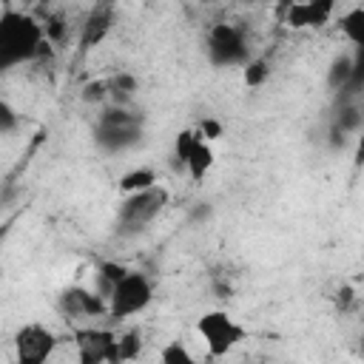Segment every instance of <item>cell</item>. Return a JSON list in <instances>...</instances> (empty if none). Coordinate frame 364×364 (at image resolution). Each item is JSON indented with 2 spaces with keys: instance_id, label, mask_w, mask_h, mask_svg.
<instances>
[{
  "instance_id": "1",
  "label": "cell",
  "mask_w": 364,
  "mask_h": 364,
  "mask_svg": "<svg viewBox=\"0 0 364 364\" xmlns=\"http://www.w3.org/2000/svg\"><path fill=\"white\" fill-rule=\"evenodd\" d=\"M51 54V40L46 37V26L23 11L3 9L0 14V65L11 68L17 63L40 60Z\"/></svg>"
},
{
  "instance_id": "2",
  "label": "cell",
  "mask_w": 364,
  "mask_h": 364,
  "mask_svg": "<svg viewBox=\"0 0 364 364\" xmlns=\"http://www.w3.org/2000/svg\"><path fill=\"white\" fill-rule=\"evenodd\" d=\"M171 193L165 185H154L136 193H125V199L117 208V233L119 236H134L139 230H145L168 205Z\"/></svg>"
},
{
  "instance_id": "3",
  "label": "cell",
  "mask_w": 364,
  "mask_h": 364,
  "mask_svg": "<svg viewBox=\"0 0 364 364\" xmlns=\"http://www.w3.org/2000/svg\"><path fill=\"white\" fill-rule=\"evenodd\" d=\"M142 136V117L131 114L125 105H105L97 128H94V142L105 151H125L136 145Z\"/></svg>"
},
{
  "instance_id": "4",
  "label": "cell",
  "mask_w": 364,
  "mask_h": 364,
  "mask_svg": "<svg viewBox=\"0 0 364 364\" xmlns=\"http://www.w3.org/2000/svg\"><path fill=\"white\" fill-rule=\"evenodd\" d=\"M205 51H208V63L216 68H230V65H245L250 60V46L245 31L236 23H213L205 40Z\"/></svg>"
},
{
  "instance_id": "5",
  "label": "cell",
  "mask_w": 364,
  "mask_h": 364,
  "mask_svg": "<svg viewBox=\"0 0 364 364\" xmlns=\"http://www.w3.org/2000/svg\"><path fill=\"white\" fill-rule=\"evenodd\" d=\"M154 301V284L145 273L139 270H128L111 290L108 296V318L122 321L131 318L136 313H142L148 304Z\"/></svg>"
},
{
  "instance_id": "6",
  "label": "cell",
  "mask_w": 364,
  "mask_h": 364,
  "mask_svg": "<svg viewBox=\"0 0 364 364\" xmlns=\"http://www.w3.org/2000/svg\"><path fill=\"white\" fill-rule=\"evenodd\" d=\"M196 330H199V336H202L210 358L228 355L236 344H242L247 338V330L230 313H225V310H208V313H202L199 321H196Z\"/></svg>"
},
{
  "instance_id": "7",
  "label": "cell",
  "mask_w": 364,
  "mask_h": 364,
  "mask_svg": "<svg viewBox=\"0 0 364 364\" xmlns=\"http://www.w3.org/2000/svg\"><path fill=\"white\" fill-rule=\"evenodd\" d=\"M74 347H77V358L82 364H117L119 358V336H114V330L108 327H77L71 333Z\"/></svg>"
},
{
  "instance_id": "8",
  "label": "cell",
  "mask_w": 364,
  "mask_h": 364,
  "mask_svg": "<svg viewBox=\"0 0 364 364\" xmlns=\"http://www.w3.org/2000/svg\"><path fill=\"white\" fill-rule=\"evenodd\" d=\"M57 350V336L46 324L28 321L14 333V353L20 364H43L54 355Z\"/></svg>"
},
{
  "instance_id": "9",
  "label": "cell",
  "mask_w": 364,
  "mask_h": 364,
  "mask_svg": "<svg viewBox=\"0 0 364 364\" xmlns=\"http://www.w3.org/2000/svg\"><path fill=\"white\" fill-rule=\"evenodd\" d=\"M57 307H60V313L65 318H100V316H108V299L100 290H88V287L63 290Z\"/></svg>"
},
{
  "instance_id": "10",
  "label": "cell",
  "mask_w": 364,
  "mask_h": 364,
  "mask_svg": "<svg viewBox=\"0 0 364 364\" xmlns=\"http://www.w3.org/2000/svg\"><path fill=\"white\" fill-rule=\"evenodd\" d=\"M114 23H117V0H94L80 26V46L82 48L100 46L111 34Z\"/></svg>"
},
{
  "instance_id": "11",
  "label": "cell",
  "mask_w": 364,
  "mask_h": 364,
  "mask_svg": "<svg viewBox=\"0 0 364 364\" xmlns=\"http://www.w3.org/2000/svg\"><path fill=\"white\" fill-rule=\"evenodd\" d=\"M336 0H287L284 23L290 28H321L330 23Z\"/></svg>"
},
{
  "instance_id": "12",
  "label": "cell",
  "mask_w": 364,
  "mask_h": 364,
  "mask_svg": "<svg viewBox=\"0 0 364 364\" xmlns=\"http://www.w3.org/2000/svg\"><path fill=\"white\" fill-rule=\"evenodd\" d=\"M210 168H213V148H210V142L202 139V134H199V139H196V145H193V151H191V156H188V162H185V171H188V176H191L193 182H202Z\"/></svg>"
},
{
  "instance_id": "13",
  "label": "cell",
  "mask_w": 364,
  "mask_h": 364,
  "mask_svg": "<svg viewBox=\"0 0 364 364\" xmlns=\"http://www.w3.org/2000/svg\"><path fill=\"white\" fill-rule=\"evenodd\" d=\"M338 31L344 34V40H350L355 48H364V9L355 6L350 11H344L338 17Z\"/></svg>"
},
{
  "instance_id": "14",
  "label": "cell",
  "mask_w": 364,
  "mask_h": 364,
  "mask_svg": "<svg viewBox=\"0 0 364 364\" xmlns=\"http://www.w3.org/2000/svg\"><path fill=\"white\" fill-rule=\"evenodd\" d=\"M156 182H159V176H156L154 168H134V171L122 173V179H119V191H122V193H136V191L154 188Z\"/></svg>"
},
{
  "instance_id": "15",
  "label": "cell",
  "mask_w": 364,
  "mask_h": 364,
  "mask_svg": "<svg viewBox=\"0 0 364 364\" xmlns=\"http://www.w3.org/2000/svg\"><path fill=\"white\" fill-rule=\"evenodd\" d=\"M128 270H131V267H125V264H119V262H102V264L97 267V290L108 299L111 290H114V284H117Z\"/></svg>"
},
{
  "instance_id": "16",
  "label": "cell",
  "mask_w": 364,
  "mask_h": 364,
  "mask_svg": "<svg viewBox=\"0 0 364 364\" xmlns=\"http://www.w3.org/2000/svg\"><path fill=\"white\" fill-rule=\"evenodd\" d=\"M270 77V63L264 57H250L245 65H242V80L247 88H262Z\"/></svg>"
},
{
  "instance_id": "17",
  "label": "cell",
  "mask_w": 364,
  "mask_h": 364,
  "mask_svg": "<svg viewBox=\"0 0 364 364\" xmlns=\"http://www.w3.org/2000/svg\"><path fill=\"white\" fill-rule=\"evenodd\" d=\"M196 139H199V131H196V128H182V131L176 134V139H173V159H176L179 165L188 162V156H191Z\"/></svg>"
},
{
  "instance_id": "18",
  "label": "cell",
  "mask_w": 364,
  "mask_h": 364,
  "mask_svg": "<svg viewBox=\"0 0 364 364\" xmlns=\"http://www.w3.org/2000/svg\"><path fill=\"white\" fill-rule=\"evenodd\" d=\"M353 74H355V60L338 57V60L333 63V68H330V85H333V88L347 85V82L353 80Z\"/></svg>"
},
{
  "instance_id": "19",
  "label": "cell",
  "mask_w": 364,
  "mask_h": 364,
  "mask_svg": "<svg viewBox=\"0 0 364 364\" xmlns=\"http://www.w3.org/2000/svg\"><path fill=\"white\" fill-rule=\"evenodd\" d=\"M139 347H142L139 330H128V333L119 336V358H122V361L136 358V355H139Z\"/></svg>"
},
{
  "instance_id": "20",
  "label": "cell",
  "mask_w": 364,
  "mask_h": 364,
  "mask_svg": "<svg viewBox=\"0 0 364 364\" xmlns=\"http://www.w3.org/2000/svg\"><path fill=\"white\" fill-rule=\"evenodd\" d=\"M159 361H162V364H191L193 358H191V353L182 347V341H171V344H165V347L159 350Z\"/></svg>"
},
{
  "instance_id": "21",
  "label": "cell",
  "mask_w": 364,
  "mask_h": 364,
  "mask_svg": "<svg viewBox=\"0 0 364 364\" xmlns=\"http://www.w3.org/2000/svg\"><path fill=\"white\" fill-rule=\"evenodd\" d=\"M108 94H111V88H108V80H91L85 88H82V102H105L108 100Z\"/></svg>"
},
{
  "instance_id": "22",
  "label": "cell",
  "mask_w": 364,
  "mask_h": 364,
  "mask_svg": "<svg viewBox=\"0 0 364 364\" xmlns=\"http://www.w3.org/2000/svg\"><path fill=\"white\" fill-rule=\"evenodd\" d=\"M196 131L202 134V139L216 142V139L222 136V122H219V119H213V117H205V119L196 125Z\"/></svg>"
},
{
  "instance_id": "23",
  "label": "cell",
  "mask_w": 364,
  "mask_h": 364,
  "mask_svg": "<svg viewBox=\"0 0 364 364\" xmlns=\"http://www.w3.org/2000/svg\"><path fill=\"white\" fill-rule=\"evenodd\" d=\"M333 301H336V310L338 313H350V307L355 304V290L350 284H344V287H338V293L333 296Z\"/></svg>"
},
{
  "instance_id": "24",
  "label": "cell",
  "mask_w": 364,
  "mask_h": 364,
  "mask_svg": "<svg viewBox=\"0 0 364 364\" xmlns=\"http://www.w3.org/2000/svg\"><path fill=\"white\" fill-rule=\"evenodd\" d=\"M14 122H17V117H14L11 105H9V102H3V105H0V131H3V134H9V131L14 128Z\"/></svg>"
},
{
  "instance_id": "25",
  "label": "cell",
  "mask_w": 364,
  "mask_h": 364,
  "mask_svg": "<svg viewBox=\"0 0 364 364\" xmlns=\"http://www.w3.org/2000/svg\"><path fill=\"white\" fill-rule=\"evenodd\" d=\"M355 125H358V114H355L353 108H347L344 117H338V128H341V134L350 131V128H355Z\"/></svg>"
},
{
  "instance_id": "26",
  "label": "cell",
  "mask_w": 364,
  "mask_h": 364,
  "mask_svg": "<svg viewBox=\"0 0 364 364\" xmlns=\"http://www.w3.org/2000/svg\"><path fill=\"white\" fill-rule=\"evenodd\" d=\"M353 162L361 168L364 165V131L358 134V139H355V151H353Z\"/></svg>"
},
{
  "instance_id": "27",
  "label": "cell",
  "mask_w": 364,
  "mask_h": 364,
  "mask_svg": "<svg viewBox=\"0 0 364 364\" xmlns=\"http://www.w3.org/2000/svg\"><path fill=\"white\" fill-rule=\"evenodd\" d=\"M40 3H43V6H48V3H57V0H40Z\"/></svg>"
},
{
  "instance_id": "28",
  "label": "cell",
  "mask_w": 364,
  "mask_h": 364,
  "mask_svg": "<svg viewBox=\"0 0 364 364\" xmlns=\"http://www.w3.org/2000/svg\"><path fill=\"white\" fill-rule=\"evenodd\" d=\"M361 353H364V336H361Z\"/></svg>"
}]
</instances>
